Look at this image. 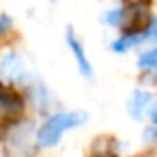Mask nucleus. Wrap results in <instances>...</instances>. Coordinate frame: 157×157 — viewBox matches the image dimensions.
Here are the masks:
<instances>
[{"label":"nucleus","instance_id":"14","mask_svg":"<svg viewBox=\"0 0 157 157\" xmlns=\"http://www.w3.org/2000/svg\"><path fill=\"white\" fill-rule=\"evenodd\" d=\"M96 157H109V155H96Z\"/></svg>","mask_w":157,"mask_h":157},{"label":"nucleus","instance_id":"9","mask_svg":"<svg viewBox=\"0 0 157 157\" xmlns=\"http://www.w3.org/2000/svg\"><path fill=\"white\" fill-rule=\"evenodd\" d=\"M100 21H102L104 24L111 26V28H120V30H124V26H126V22H128V13H126V10H124L122 6H115V8H109L107 11H104L102 17H100Z\"/></svg>","mask_w":157,"mask_h":157},{"label":"nucleus","instance_id":"12","mask_svg":"<svg viewBox=\"0 0 157 157\" xmlns=\"http://www.w3.org/2000/svg\"><path fill=\"white\" fill-rule=\"evenodd\" d=\"M150 122H151V126L153 128H157V104H153V107L150 109Z\"/></svg>","mask_w":157,"mask_h":157},{"label":"nucleus","instance_id":"5","mask_svg":"<svg viewBox=\"0 0 157 157\" xmlns=\"http://www.w3.org/2000/svg\"><path fill=\"white\" fill-rule=\"evenodd\" d=\"M153 100H155V96L150 91L135 89L133 94L129 96V102H128L129 117L135 118V120H142L146 115H150V109L153 107Z\"/></svg>","mask_w":157,"mask_h":157},{"label":"nucleus","instance_id":"10","mask_svg":"<svg viewBox=\"0 0 157 157\" xmlns=\"http://www.w3.org/2000/svg\"><path fill=\"white\" fill-rule=\"evenodd\" d=\"M137 67H139L142 72L151 74V76L157 78V46L144 50V52L139 56V59H137Z\"/></svg>","mask_w":157,"mask_h":157},{"label":"nucleus","instance_id":"3","mask_svg":"<svg viewBox=\"0 0 157 157\" xmlns=\"http://www.w3.org/2000/svg\"><path fill=\"white\" fill-rule=\"evenodd\" d=\"M0 74L8 85H28L32 82V74L26 70L24 59L17 50H8L2 56L0 63Z\"/></svg>","mask_w":157,"mask_h":157},{"label":"nucleus","instance_id":"7","mask_svg":"<svg viewBox=\"0 0 157 157\" xmlns=\"http://www.w3.org/2000/svg\"><path fill=\"white\" fill-rule=\"evenodd\" d=\"M28 96H30V102L32 105L37 109V111H46L50 107V102H52V96H50V91L44 87L43 82L35 80V82H30L28 83Z\"/></svg>","mask_w":157,"mask_h":157},{"label":"nucleus","instance_id":"8","mask_svg":"<svg viewBox=\"0 0 157 157\" xmlns=\"http://www.w3.org/2000/svg\"><path fill=\"white\" fill-rule=\"evenodd\" d=\"M0 105H2L4 117H17L24 109V100L15 91L4 89L2 91V100H0Z\"/></svg>","mask_w":157,"mask_h":157},{"label":"nucleus","instance_id":"6","mask_svg":"<svg viewBox=\"0 0 157 157\" xmlns=\"http://www.w3.org/2000/svg\"><path fill=\"white\" fill-rule=\"evenodd\" d=\"M146 39V33L140 32L139 28H129V30H124L113 43H111V50L117 52V54H124L135 46H139L142 41Z\"/></svg>","mask_w":157,"mask_h":157},{"label":"nucleus","instance_id":"13","mask_svg":"<svg viewBox=\"0 0 157 157\" xmlns=\"http://www.w3.org/2000/svg\"><path fill=\"white\" fill-rule=\"evenodd\" d=\"M129 2H133V4H135V2H140V0H129Z\"/></svg>","mask_w":157,"mask_h":157},{"label":"nucleus","instance_id":"2","mask_svg":"<svg viewBox=\"0 0 157 157\" xmlns=\"http://www.w3.org/2000/svg\"><path fill=\"white\" fill-rule=\"evenodd\" d=\"M2 142H4L6 155L13 151L15 153L13 157H32L33 155L32 150L39 148L35 124L30 120H13L4 128Z\"/></svg>","mask_w":157,"mask_h":157},{"label":"nucleus","instance_id":"1","mask_svg":"<svg viewBox=\"0 0 157 157\" xmlns=\"http://www.w3.org/2000/svg\"><path fill=\"white\" fill-rule=\"evenodd\" d=\"M87 113L82 109H74V111H56L52 113L37 129V144L39 148H52L56 146L63 133L74 128H80L87 122Z\"/></svg>","mask_w":157,"mask_h":157},{"label":"nucleus","instance_id":"15","mask_svg":"<svg viewBox=\"0 0 157 157\" xmlns=\"http://www.w3.org/2000/svg\"><path fill=\"white\" fill-rule=\"evenodd\" d=\"M50 2H57V0H50Z\"/></svg>","mask_w":157,"mask_h":157},{"label":"nucleus","instance_id":"4","mask_svg":"<svg viewBox=\"0 0 157 157\" xmlns=\"http://www.w3.org/2000/svg\"><path fill=\"white\" fill-rule=\"evenodd\" d=\"M65 39H67L68 50H70V54H72V57L76 61V67H78V70H80V74L85 78V80H93V78H94V68H93V65L89 61V56L85 52V46L82 44V41L78 39V35L74 33V30L70 26L67 28Z\"/></svg>","mask_w":157,"mask_h":157},{"label":"nucleus","instance_id":"11","mask_svg":"<svg viewBox=\"0 0 157 157\" xmlns=\"http://www.w3.org/2000/svg\"><path fill=\"white\" fill-rule=\"evenodd\" d=\"M0 21H2V22H0V32L6 33L10 30V26H11V19L8 15H2V17H0Z\"/></svg>","mask_w":157,"mask_h":157}]
</instances>
